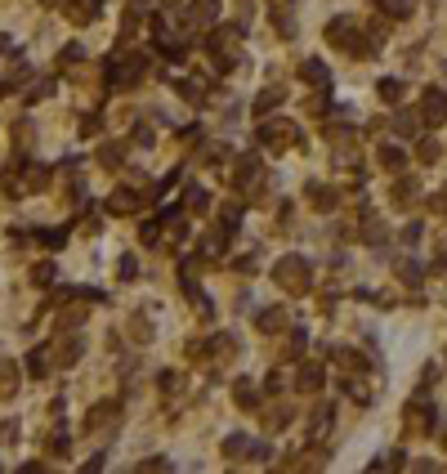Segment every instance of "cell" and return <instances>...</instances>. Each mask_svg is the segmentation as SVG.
Instances as JSON below:
<instances>
[{"label":"cell","instance_id":"obj_1","mask_svg":"<svg viewBox=\"0 0 447 474\" xmlns=\"http://www.w3.org/2000/svg\"><path fill=\"white\" fill-rule=\"evenodd\" d=\"M246 27L242 23H215L211 36H206V50L215 54V68L220 72H233L237 68V45H242Z\"/></svg>","mask_w":447,"mask_h":474},{"label":"cell","instance_id":"obj_2","mask_svg":"<svg viewBox=\"0 0 447 474\" xmlns=\"http://www.w3.org/2000/svg\"><path fill=\"white\" fill-rule=\"evenodd\" d=\"M273 282H278L287 296H304V291L313 287V269L304 255H282L278 264H273Z\"/></svg>","mask_w":447,"mask_h":474},{"label":"cell","instance_id":"obj_3","mask_svg":"<svg viewBox=\"0 0 447 474\" xmlns=\"http://www.w3.org/2000/svg\"><path fill=\"white\" fill-rule=\"evenodd\" d=\"M148 72V54H117L108 63V90H135Z\"/></svg>","mask_w":447,"mask_h":474},{"label":"cell","instance_id":"obj_4","mask_svg":"<svg viewBox=\"0 0 447 474\" xmlns=\"http://www.w3.org/2000/svg\"><path fill=\"white\" fill-rule=\"evenodd\" d=\"M255 139H260V148L287 153V148H296V144H300V130H296V121H260Z\"/></svg>","mask_w":447,"mask_h":474},{"label":"cell","instance_id":"obj_5","mask_svg":"<svg viewBox=\"0 0 447 474\" xmlns=\"http://www.w3.org/2000/svg\"><path fill=\"white\" fill-rule=\"evenodd\" d=\"M220 23V0H188L184 5V27L202 32V27H215Z\"/></svg>","mask_w":447,"mask_h":474},{"label":"cell","instance_id":"obj_6","mask_svg":"<svg viewBox=\"0 0 447 474\" xmlns=\"http://www.w3.org/2000/svg\"><path fill=\"white\" fill-rule=\"evenodd\" d=\"M358 32H363V23H354V18H331L327 27H322V36H327V45H336V50H345L349 54V45L358 41Z\"/></svg>","mask_w":447,"mask_h":474},{"label":"cell","instance_id":"obj_7","mask_svg":"<svg viewBox=\"0 0 447 474\" xmlns=\"http://www.w3.org/2000/svg\"><path fill=\"white\" fill-rule=\"evenodd\" d=\"M264 179V161H260V153H242L233 161V184L237 188H255Z\"/></svg>","mask_w":447,"mask_h":474},{"label":"cell","instance_id":"obj_8","mask_svg":"<svg viewBox=\"0 0 447 474\" xmlns=\"http://www.w3.org/2000/svg\"><path fill=\"white\" fill-rule=\"evenodd\" d=\"M421 117H425V126H443L447 121V94L443 90H425L421 94Z\"/></svg>","mask_w":447,"mask_h":474},{"label":"cell","instance_id":"obj_9","mask_svg":"<svg viewBox=\"0 0 447 474\" xmlns=\"http://www.w3.org/2000/svg\"><path fill=\"white\" fill-rule=\"evenodd\" d=\"M416 197H421V184H416L412 175H398L394 184H389V202H394L398 211H407V206H416Z\"/></svg>","mask_w":447,"mask_h":474},{"label":"cell","instance_id":"obj_10","mask_svg":"<svg viewBox=\"0 0 447 474\" xmlns=\"http://www.w3.org/2000/svg\"><path fill=\"white\" fill-rule=\"evenodd\" d=\"M327 358H331V363H340L345 372H367V367H372V358H367L363 349H349V345H336V349H327Z\"/></svg>","mask_w":447,"mask_h":474},{"label":"cell","instance_id":"obj_11","mask_svg":"<svg viewBox=\"0 0 447 474\" xmlns=\"http://www.w3.org/2000/svg\"><path fill=\"white\" fill-rule=\"evenodd\" d=\"M434 425H439V421H434V407H425L421 394H416V403L407 407V430H412V434H434Z\"/></svg>","mask_w":447,"mask_h":474},{"label":"cell","instance_id":"obj_12","mask_svg":"<svg viewBox=\"0 0 447 474\" xmlns=\"http://www.w3.org/2000/svg\"><path fill=\"white\" fill-rule=\"evenodd\" d=\"M300 81L313 85V90H331V68L322 59H304L300 63Z\"/></svg>","mask_w":447,"mask_h":474},{"label":"cell","instance_id":"obj_13","mask_svg":"<svg viewBox=\"0 0 447 474\" xmlns=\"http://www.w3.org/2000/svg\"><path fill=\"white\" fill-rule=\"evenodd\" d=\"M255 327L264 331V336H273V331H287L291 327V314L282 305H269V309H260V314H255Z\"/></svg>","mask_w":447,"mask_h":474},{"label":"cell","instance_id":"obj_14","mask_svg":"<svg viewBox=\"0 0 447 474\" xmlns=\"http://www.w3.org/2000/svg\"><path fill=\"white\" fill-rule=\"evenodd\" d=\"M322 381H327L322 363H300V367H296V390H300V394H318Z\"/></svg>","mask_w":447,"mask_h":474},{"label":"cell","instance_id":"obj_15","mask_svg":"<svg viewBox=\"0 0 447 474\" xmlns=\"http://www.w3.org/2000/svg\"><path fill=\"white\" fill-rule=\"evenodd\" d=\"M117 416H121V403H117V398H108V403H94V407H90V416H85V430H103V425H117Z\"/></svg>","mask_w":447,"mask_h":474},{"label":"cell","instance_id":"obj_16","mask_svg":"<svg viewBox=\"0 0 447 474\" xmlns=\"http://www.w3.org/2000/svg\"><path fill=\"white\" fill-rule=\"evenodd\" d=\"M421 126H425L421 108H416V112L398 108V112H394V135H398V139H416V135H421Z\"/></svg>","mask_w":447,"mask_h":474},{"label":"cell","instance_id":"obj_17","mask_svg":"<svg viewBox=\"0 0 447 474\" xmlns=\"http://www.w3.org/2000/svg\"><path fill=\"white\" fill-rule=\"evenodd\" d=\"M54 363L59 367H72V363H81V354H85V340L81 336H72V340H54Z\"/></svg>","mask_w":447,"mask_h":474},{"label":"cell","instance_id":"obj_18","mask_svg":"<svg viewBox=\"0 0 447 474\" xmlns=\"http://www.w3.org/2000/svg\"><path fill=\"white\" fill-rule=\"evenodd\" d=\"M358 220H363V233H358V237H363L367 246H380V242H385V224H380V215L372 211V206H363V211H358Z\"/></svg>","mask_w":447,"mask_h":474},{"label":"cell","instance_id":"obj_19","mask_svg":"<svg viewBox=\"0 0 447 474\" xmlns=\"http://www.w3.org/2000/svg\"><path fill=\"white\" fill-rule=\"evenodd\" d=\"M135 211H139V193H135V188H112L108 215H135Z\"/></svg>","mask_w":447,"mask_h":474},{"label":"cell","instance_id":"obj_20","mask_svg":"<svg viewBox=\"0 0 447 474\" xmlns=\"http://www.w3.org/2000/svg\"><path fill=\"white\" fill-rule=\"evenodd\" d=\"M309 206L327 215V211H336V206H340V193L331 184H309Z\"/></svg>","mask_w":447,"mask_h":474},{"label":"cell","instance_id":"obj_21","mask_svg":"<svg viewBox=\"0 0 447 474\" xmlns=\"http://www.w3.org/2000/svg\"><path fill=\"white\" fill-rule=\"evenodd\" d=\"M376 161H380V170H389V175H403V166H407V153H403L398 144H380Z\"/></svg>","mask_w":447,"mask_h":474},{"label":"cell","instance_id":"obj_22","mask_svg":"<svg viewBox=\"0 0 447 474\" xmlns=\"http://www.w3.org/2000/svg\"><path fill=\"white\" fill-rule=\"evenodd\" d=\"M309 416H313V421H309V434L318 439V434H327V430H331V421H336V403H318Z\"/></svg>","mask_w":447,"mask_h":474},{"label":"cell","instance_id":"obj_23","mask_svg":"<svg viewBox=\"0 0 447 474\" xmlns=\"http://www.w3.org/2000/svg\"><path fill=\"white\" fill-rule=\"evenodd\" d=\"M206 345H211V349H206V354H211V363H228V358L237 354V340L228 336V331H220V336L206 340Z\"/></svg>","mask_w":447,"mask_h":474},{"label":"cell","instance_id":"obj_24","mask_svg":"<svg viewBox=\"0 0 447 474\" xmlns=\"http://www.w3.org/2000/svg\"><path fill=\"white\" fill-rule=\"evenodd\" d=\"M282 99H287V94H282L278 90V85H269V90H260V94H255V103H251V112H255V117H269V112L273 108H278V103Z\"/></svg>","mask_w":447,"mask_h":474},{"label":"cell","instance_id":"obj_25","mask_svg":"<svg viewBox=\"0 0 447 474\" xmlns=\"http://www.w3.org/2000/svg\"><path fill=\"white\" fill-rule=\"evenodd\" d=\"M99 5L103 0H68V18L72 23H94V18H99Z\"/></svg>","mask_w":447,"mask_h":474},{"label":"cell","instance_id":"obj_26","mask_svg":"<svg viewBox=\"0 0 447 474\" xmlns=\"http://www.w3.org/2000/svg\"><path fill=\"white\" fill-rule=\"evenodd\" d=\"M376 94H380V99L389 103V108H398V103H403V94H407V81H398V77H385V81L376 85Z\"/></svg>","mask_w":447,"mask_h":474},{"label":"cell","instance_id":"obj_27","mask_svg":"<svg viewBox=\"0 0 447 474\" xmlns=\"http://www.w3.org/2000/svg\"><path fill=\"white\" fill-rule=\"evenodd\" d=\"M175 90H179V99H184V103H193V108H202V103H206V85L202 81H175Z\"/></svg>","mask_w":447,"mask_h":474},{"label":"cell","instance_id":"obj_28","mask_svg":"<svg viewBox=\"0 0 447 474\" xmlns=\"http://www.w3.org/2000/svg\"><path fill=\"white\" fill-rule=\"evenodd\" d=\"M233 403H237V407H255V403H260V385L233 381Z\"/></svg>","mask_w":447,"mask_h":474},{"label":"cell","instance_id":"obj_29","mask_svg":"<svg viewBox=\"0 0 447 474\" xmlns=\"http://www.w3.org/2000/svg\"><path fill=\"white\" fill-rule=\"evenodd\" d=\"M130 336H135L139 345H148V340L157 336V327H152V318H144V314H135V318H130Z\"/></svg>","mask_w":447,"mask_h":474},{"label":"cell","instance_id":"obj_30","mask_svg":"<svg viewBox=\"0 0 447 474\" xmlns=\"http://www.w3.org/2000/svg\"><path fill=\"white\" fill-rule=\"evenodd\" d=\"M121 161H126V144H103V148H99V166L117 170Z\"/></svg>","mask_w":447,"mask_h":474},{"label":"cell","instance_id":"obj_31","mask_svg":"<svg viewBox=\"0 0 447 474\" xmlns=\"http://www.w3.org/2000/svg\"><path fill=\"white\" fill-rule=\"evenodd\" d=\"M50 358H54V349H50V345H45V349H32V354H27V372H32V376H45Z\"/></svg>","mask_w":447,"mask_h":474},{"label":"cell","instance_id":"obj_32","mask_svg":"<svg viewBox=\"0 0 447 474\" xmlns=\"http://www.w3.org/2000/svg\"><path fill=\"white\" fill-rule=\"evenodd\" d=\"M246 448H251V439H246V434H228V439H224V457H228V461H242Z\"/></svg>","mask_w":447,"mask_h":474},{"label":"cell","instance_id":"obj_33","mask_svg":"<svg viewBox=\"0 0 447 474\" xmlns=\"http://www.w3.org/2000/svg\"><path fill=\"white\" fill-rule=\"evenodd\" d=\"M403 466H407V457H403V452L394 448V452H385V457H376V461H372L367 470H403Z\"/></svg>","mask_w":447,"mask_h":474},{"label":"cell","instance_id":"obj_34","mask_svg":"<svg viewBox=\"0 0 447 474\" xmlns=\"http://www.w3.org/2000/svg\"><path fill=\"white\" fill-rule=\"evenodd\" d=\"M188 211L206 215V211H211V193H206V188H188Z\"/></svg>","mask_w":447,"mask_h":474},{"label":"cell","instance_id":"obj_35","mask_svg":"<svg viewBox=\"0 0 447 474\" xmlns=\"http://www.w3.org/2000/svg\"><path fill=\"white\" fill-rule=\"evenodd\" d=\"M345 394L354 398V403H372V385H363L358 376H349V381H345Z\"/></svg>","mask_w":447,"mask_h":474},{"label":"cell","instance_id":"obj_36","mask_svg":"<svg viewBox=\"0 0 447 474\" xmlns=\"http://www.w3.org/2000/svg\"><path fill=\"white\" fill-rule=\"evenodd\" d=\"M54 94V77H45V81H32L27 85V103H41V99H50Z\"/></svg>","mask_w":447,"mask_h":474},{"label":"cell","instance_id":"obj_37","mask_svg":"<svg viewBox=\"0 0 447 474\" xmlns=\"http://www.w3.org/2000/svg\"><path fill=\"white\" fill-rule=\"evenodd\" d=\"M85 59V50H81V45H76V41H68V45H63V50H59V68H76V63H81Z\"/></svg>","mask_w":447,"mask_h":474},{"label":"cell","instance_id":"obj_38","mask_svg":"<svg viewBox=\"0 0 447 474\" xmlns=\"http://www.w3.org/2000/svg\"><path fill=\"white\" fill-rule=\"evenodd\" d=\"M398 278H403L407 287H421V264H416V260H398Z\"/></svg>","mask_w":447,"mask_h":474},{"label":"cell","instance_id":"obj_39","mask_svg":"<svg viewBox=\"0 0 447 474\" xmlns=\"http://www.w3.org/2000/svg\"><path fill=\"white\" fill-rule=\"evenodd\" d=\"M439 153H443L439 139H421V144H416V157H421L425 166H434V161H439Z\"/></svg>","mask_w":447,"mask_h":474},{"label":"cell","instance_id":"obj_40","mask_svg":"<svg viewBox=\"0 0 447 474\" xmlns=\"http://www.w3.org/2000/svg\"><path fill=\"white\" fill-rule=\"evenodd\" d=\"M385 14L389 18H412L416 14V0H385Z\"/></svg>","mask_w":447,"mask_h":474},{"label":"cell","instance_id":"obj_41","mask_svg":"<svg viewBox=\"0 0 447 474\" xmlns=\"http://www.w3.org/2000/svg\"><path fill=\"white\" fill-rule=\"evenodd\" d=\"M273 23H278V36H296V23H291V9L273 5Z\"/></svg>","mask_w":447,"mask_h":474},{"label":"cell","instance_id":"obj_42","mask_svg":"<svg viewBox=\"0 0 447 474\" xmlns=\"http://www.w3.org/2000/svg\"><path fill=\"white\" fill-rule=\"evenodd\" d=\"M220 224H224V229H233V233H237V224H242V202H228L224 211H220Z\"/></svg>","mask_w":447,"mask_h":474},{"label":"cell","instance_id":"obj_43","mask_svg":"<svg viewBox=\"0 0 447 474\" xmlns=\"http://www.w3.org/2000/svg\"><path fill=\"white\" fill-rule=\"evenodd\" d=\"M304 345H309V336H304V331L296 327V331H291V349H287L291 363H300V358H304Z\"/></svg>","mask_w":447,"mask_h":474},{"label":"cell","instance_id":"obj_44","mask_svg":"<svg viewBox=\"0 0 447 474\" xmlns=\"http://www.w3.org/2000/svg\"><path fill=\"white\" fill-rule=\"evenodd\" d=\"M36 242L50 246V251H59V246H63V229H36Z\"/></svg>","mask_w":447,"mask_h":474},{"label":"cell","instance_id":"obj_45","mask_svg":"<svg viewBox=\"0 0 447 474\" xmlns=\"http://www.w3.org/2000/svg\"><path fill=\"white\" fill-rule=\"evenodd\" d=\"M50 184V170L45 166H27V193H32V188H45Z\"/></svg>","mask_w":447,"mask_h":474},{"label":"cell","instance_id":"obj_46","mask_svg":"<svg viewBox=\"0 0 447 474\" xmlns=\"http://www.w3.org/2000/svg\"><path fill=\"white\" fill-rule=\"evenodd\" d=\"M117 269H121V278H126V282H135V278H139V260H135V255H121Z\"/></svg>","mask_w":447,"mask_h":474},{"label":"cell","instance_id":"obj_47","mask_svg":"<svg viewBox=\"0 0 447 474\" xmlns=\"http://www.w3.org/2000/svg\"><path fill=\"white\" fill-rule=\"evenodd\" d=\"M135 470H139V474H144V470H148V474H161V470H170V461H166V457H148V461H139Z\"/></svg>","mask_w":447,"mask_h":474},{"label":"cell","instance_id":"obj_48","mask_svg":"<svg viewBox=\"0 0 447 474\" xmlns=\"http://www.w3.org/2000/svg\"><path fill=\"white\" fill-rule=\"evenodd\" d=\"M54 273H59V269H54V264L45 260V264H36V273H32V278L41 282V287H50V282H54Z\"/></svg>","mask_w":447,"mask_h":474},{"label":"cell","instance_id":"obj_49","mask_svg":"<svg viewBox=\"0 0 447 474\" xmlns=\"http://www.w3.org/2000/svg\"><path fill=\"white\" fill-rule=\"evenodd\" d=\"M269 457H273L269 443H251V448H246V461H269Z\"/></svg>","mask_w":447,"mask_h":474},{"label":"cell","instance_id":"obj_50","mask_svg":"<svg viewBox=\"0 0 447 474\" xmlns=\"http://www.w3.org/2000/svg\"><path fill=\"white\" fill-rule=\"evenodd\" d=\"M282 425H291V407H278V412L269 416V430H282Z\"/></svg>","mask_w":447,"mask_h":474},{"label":"cell","instance_id":"obj_51","mask_svg":"<svg viewBox=\"0 0 447 474\" xmlns=\"http://www.w3.org/2000/svg\"><path fill=\"white\" fill-rule=\"evenodd\" d=\"M139 237H144V246H152V242L161 237V220H148V224H144V233H139Z\"/></svg>","mask_w":447,"mask_h":474},{"label":"cell","instance_id":"obj_52","mask_svg":"<svg viewBox=\"0 0 447 474\" xmlns=\"http://www.w3.org/2000/svg\"><path fill=\"white\" fill-rule=\"evenodd\" d=\"M130 139H135V144H139V148H152V139H157V135H152V130H148V126H135V135H130Z\"/></svg>","mask_w":447,"mask_h":474},{"label":"cell","instance_id":"obj_53","mask_svg":"<svg viewBox=\"0 0 447 474\" xmlns=\"http://www.w3.org/2000/svg\"><path fill=\"white\" fill-rule=\"evenodd\" d=\"M50 452H54V457H63V452H68V434H54V439H50Z\"/></svg>","mask_w":447,"mask_h":474},{"label":"cell","instance_id":"obj_54","mask_svg":"<svg viewBox=\"0 0 447 474\" xmlns=\"http://www.w3.org/2000/svg\"><path fill=\"white\" fill-rule=\"evenodd\" d=\"M403 242H407V246L421 242V224H407V229H403Z\"/></svg>","mask_w":447,"mask_h":474},{"label":"cell","instance_id":"obj_55","mask_svg":"<svg viewBox=\"0 0 447 474\" xmlns=\"http://www.w3.org/2000/svg\"><path fill=\"white\" fill-rule=\"evenodd\" d=\"M85 322V309H72V314H63V327H81Z\"/></svg>","mask_w":447,"mask_h":474},{"label":"cell","instance_id":"obj_56","mask_svg":"<svg viewBox=\"0 0 447 474\" xmlns=\"http://www.w3.org/2000/svg\"><path fill=\"white\" fill-rule=\"evenodd\" d=\"M264 390H269V394H278V390H282V372H273L269 381H264Z\"/></svg>","mask_w":447,"mask_h":474},{"label":"cell","instance_id":"obj_57","mask_svg":"<svg viewBox=\"0 0 447 474\" xmlns=\"http://www.w3.org/2000/svg\"><path fill=\"white\" fill-rule=\"evenodd\" d=\"M434 273H443V278H447V255H439V260H434Z\"/></svg>","mask_w":447,"mask_h":474},{"label":"cell","instance_id":"obj_58","mask_svg":"<svg viewBox=\"0 0 447 474\" xmlns=\"http://www.w3.org/2000/svg\"><path fill=\"white\" fill-rule=\"evenodd\" d=\"M9 90H14V81H9V77H0V99H5Z\"/></svg>","mask_w":447,"mask_h":474},{"label":"cell","instance_id":"obj_59","mask_svg":"<svg viewBox=\"0 0 447 474\" xmlns=\"http://www.w3.org/2000/svg\"><path fill=\"white\" fill-rule=\"evenodd\" d=\"M9 50V36H0V54H5Z\"/></svg>","mask_w":447,"mask_h":474},{"label":"cell","instance_id":"obj_60","mask_svg":"<svg viewBox=\"0 0 447 474\" xmlns=\"http://www.w3.org/2000/svg\"><path fill=\"white\" fill-rule=\"evenodd\" d=\"M41 5H59V0H41Z\"/></svg>","mask_w":447,"mask_h":474},{"label":"cell","instance_id":"obj_61","mask_svg":"<svg viewBox=\"0 0 447 474\" xmlns=\"http://www.w3.org/2000/svg\"><path fill=\"white\" fill-rule=\"evenodd\" d=\"M443 448H447V430H443Z\"/></svg>","mask_w":447,"mask_h":474}]
</instances>
